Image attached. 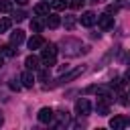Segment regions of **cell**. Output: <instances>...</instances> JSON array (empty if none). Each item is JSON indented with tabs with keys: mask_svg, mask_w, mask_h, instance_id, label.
<instances>
[{
	"mask_svg": "<svg viewBox=\"0 0 130 130\" xmlns=\"http://www.w3.org/2000/svg\"><path fill=\"white\" fill-rule=\"evenodd\" d=\"M41 61L45 65H55V61H57V47L55 45H47L41 51Z\"/></svg>",
	"mask_w": 130,
	"mask_h": 130,
	"instance_id": "1",
	"label": "cell"
},
{
	"mask_svg": "<svg viewBox=\"0 0 130 130\" xmlns=\"http://www.w3.org/2000/svg\"><path fill=\"white\" fill-rule=\"evenodd\" d=\"M98 24H100V28L102 30H110L112 26H114V16H110L108 12H104V14H100L98 16V20H95Z\"/></svg>",
	"mask_w": 130,
	"mask_h": 130,
	"instance_id": "2",
	"label": "cell"
},
{
	"mask_svg": "<svg viewBox=\"0 0 130 130\" xmlns=\"http://www.w3.org/2000/svg\"><path fill=\"white\" fill-rule=\"evenodd\" d=\"M75 112H77L79 116H87V114L91 112V104H89V100H87V98L77 100V104H75Z\"/></svg>",
	"mask_w": 130,
	"mask_h": 130,
	"instance_id": "3",
	"label": "cell"
},
{
	"mask_svg": "<svg viewBox=\"0 0 130 130\" xmlns=\"http://www.w3.org/2000/svg\"><path fill=\"white\" fill-rule=\"evenodd\" d=\"M37 118H39V122H43V124H51L53 118H55V112H53L51 108H41L39 114H37Z\"/></svg>",
	"mask_w": 130,
	"mask_h": 130,
	"instance_id": "4",
	"label": "cell"
},
{
	"mask_svg": "<svg viewBox=\"0 0 130 130\" xmlns=\"http://www.w3.org/2000/svg\"><path fill=\"white\" fill-rule=\"evenodd\" d=\"M128 124H130V118H124V116H114L110 120V128H114V130H122Z\"/></svg>",
	"mask_w": 130,
	"mask_h": 130,
	"instance_id": "5",
	"label": "cell"
},
{
	"mask_svg": "<svg viewBox=\"0 0 130 130\" xmlns=\"http://www.w3.org/2000/svg\"><path fill=\"white\" fill-rule=\"evenodd\" d=\"M41 47H45V39H43L39 32H35V35L28 39V49L35 51V49H41Z\"/></svg>",
	"mask_w": 130,
	"mask_h": 130,
	"instance_id": "6",
	"label": "cell"
},
{
	"mask_svg": "<svg viewBox=\"0 0 130 130\" xmlns=\"http://www.w3.org/2000/svg\"><path fill=\"white\" fill-rule=\"evenodd\" d=\"M95 20H98V16H95L93 12H89V10H87V12H83V14H81V18H79V22H81L83 26H93V24H95Z\"/></svg>",
	"mask_w": 130,
	"mask_h": 130,
	"instance_id": "7",
	"label": "cell"
},
{
	"mask_svg": "<svg viewBox=\"0 0 130 130\" xmlns=\"http://www.w3.org/2000/svg\"><path fill=\"white\" fill-rule=\"evenodd\" d=\"M24 67H26V69H30V71H37V69L41 67V59H39V57H35V55H28V57L24 59Z\"/></svg>",
	"mask_w": 130,
	"mask_h": 130,
	"instance_id": "8",
	"label": "cell"
},
{
	"mask_svg": "<svg viewBox=\"0 0 130 130\" xmlns=\"http://www.w3.org/2000/svg\"><path fill=\"white\" fill-rule=\"evenodd\" d=\"M20 81H22V87H32V85H35V75L30 73V69H26V71L20 75Z\"/></svg>",
	"mask_w": 130,
	"mask_h": 130,
	"instance_id": "9",
	"label": "cell"
},
{
	"mask_svg": "<svg viewBox=\"0 0 130 130\" xmlns=\"http://www.w3.org/2000/svg\"><path fill=\"white\" fill-rule=\"evenodd\" d=\"M24 41V32L20 30V28H16L12 35H10V45H14V47H18L20 43Z\"/></svg>",
	"mask_w": 130,
	"mask_h": 130,
	"instance_id": "10",
	"label": "cell"
},
{
	"mask_svg": "<svg viewBox=\"0 0 130 130\" xmlns=\"http://www.w3.org/2000/svg\"><path fill=\"white\" fill-rule=\"evenodd\" d=\"M32 10H35L37 16H47V14H49V4H47V2H39Z\"/></svg>",
	"mask_w": 130,
	"mask_h": 130,
	"instance_id": "11",
	"label": "cell"
},
{
	"mask_svg": "<svg viewBox=\"0 0 130 130\" xmlns=\"http://www.w3.org/2000/svg\"><path fill=\"white\" fill-rule=\"evenodd\" d=\"M49 28H57L59 24H61V18L57 16V14H47V22H45Z\"/></svg>",
	"mask_w": 130,
	"mask_h": 130,
	"instance_id": "12",
	"label": "cell"
},
{
	"mask_svg": "<svg viewBox=\"0 0 130 130\" xmlns=\"http://www.w3.org/2000/svg\"><path fill=\"white\" fill-rule=\"evenodd\" d=\"M95 110H98V114H100V116H108V112H110L108 102H106V100H100V102H98V106H95Z\"/></svg>",
	"mask_w": 130,
	"mask_h": 130,
	"instance_id": "13",
	"label": "cell"
},
{
	"mask_svg": "<svg viewBox=\"0 0 130 130\" xmlns=\"http://www.w3.org/2000/svg\"><path fill=\"white\" fill-rule=\"evenodd\" d=\"M43 26H45L43 20H39V18H32V20H30V30H32V32H41Z\"/></svg>",
	"mask_w": 130,
	"mask_h": 130,
	"instance_id": "14",
	"label": "cell"
},
{
	"mask_svg": "<svg viewBox=\"0 0 130 130\" xmlns=\"http://www.w3.org/2000/svg\"><path fill=\"white\" fill-rule=\"evenodd\" d=\"M0 53H2L4 57H14V55H16V51H14V45H4Z\"/></svg>",
	"mask_w": 130,
	"mask_h": 130,
	"instance_id": "15",
	"label": "cell"
},
{
	"mask_svg": "<svg viewBox=\"0 0 130 130\" xmlns=\"http://www.w3.org/2000/svg\"><path fill=\"white\" fill-rule=\"evenodd\" d=\"M81 71H83V67H77V69H73L71 73H67V75H63V77H61L59 81H67V79H75V77H77V75H79Z\"/></svg>",
	"mask_w": 130,
	"mask_h": 130,
	"instance_id": "16",
	"label": "cell"
},
{
	"mask_svg": "<svg viewBox=\"0 0 130 130\" xmlns=\"http://www.w3.org/2000/svg\"><path fill=\"white\" fill-rule=\"evenodd\" d=\"M69 6L67 0H53V10H65Z\"/></svg>",
	"mask_w": 130,
	"mask_h": 130,
	"instance_id": "17",
	"label": "cell"
},
{
	"mask_svg": "<svg viewBox=\"0 0 130 130\" xmlns=\"http://www.w3.org/2000/svg\"><path fill=\"white\" fill-rule=\"evenodd\" d=\"M12 10V0H0V12H10Z\"/></svg>",
	"mask_w": 130,
	"mask_h": 130,
	"instance_id": "18",
	"label": "cell"
},
{
	"mask_svg": "<svg viewBox=\"0 0 130 130\" xmlns=\"http://www.w3.org/2000/svg\"><path fill=\"white\" fill-rule=\"evenodd\" d=\"M10 24H12V20H10V18H6V16H4V18H0V32H6V30L10 28Z\"/></svg>",
	"mask_w": 130,
	"mask_h": 130,
	"instance_id": "19",
	"label": "cell"
},
{
	"mask_svg": "<svg viewBox=\"0 0 130 130\" xmlns=\"http://www.w3.org/2000/svg\"><path fill=\"white\" fill-rule=\"evenodd\" d=\"M83 4H85V0H71V2H69V6H71L73 10H79V8H83Z\"/></svg>",
	"mask_w": 130,
	"mask_h": 130,
	"instance_id": "20",
	"label": "cell"
},
{
	"mask_svg": "<svg viewBox=\"0 0 130 130\" xmlns=\"http://www.w3.org/2000/svg\"><path fill=\"white\" fill-rule=\"evenodd\" d=\"M47 77H49V71L47 69H41L39 71V79H47Z\"/></svg>",
	"mask_w": 130,
	"mask_h": 130,
	"instance_id": "21",
	"label": "cell"
},
{
	"mask_svg": "<svg viewBox=\"0 0 130 130\" xmlns=\"http://www.w3.org/2000/svg\"><path fill=\"white\" fill-rule=\"evenodd\" d=\"M10 89H16V91H18V89H20V83H18V81H10Z\"/></svg>",
	"mask_w": 130,
	"mask_h": 130,
	"instance_id": "22",
	"label": "cell"
},
{
	"mask_svg": "<svg viewBox=\"0 0 130 130\" xmlns=\"http://www.w3.org/2000/svg\"><path fill=\"white\" fill-rule=\"evenodd\" d=\"M112 12H118V6H114V4H110V6H108V14H112Z\"/></svg>",
	"mask_w": 130,
	"mask_h": 130,
	"instance_id": "23",
	"label": "cell"
},
{
	"mask_svg": "<svg viewBox=\"0 0 130 130\" xmlns=\"http://www.w3.org/2000/svg\"><path fill=\"white\" fill-rule=\"evenodd\" d=\"M65 26H67V28H73V18H71V16L65 20Z\"/></svg>",
	"mask_w": 130,
	"mask_h": 130,
	"instance_id": "24",
	"label": "cell"
},
{
	"mask_svg": "<svg viewBox=\"0 0 130 130\" xmlns=\"http://www.w3.org/2000/svg\"><path fill=\"white\" fill-rule=\"evenodd\" d=\"M24 16H26L24 12H16V16H14V18H16V20H24Z\"/></svg>",
	"mask_w": 130,
	"mask_h": 130,
	"instance_id": "25",
	"label": "cell"
},
{
	"mask_svg": "<svg viewBox=\"0 0 130 130\" xmlns=\"http://www.w3.org/2000/svg\"><path fill=\"white\" fill-rule=\"evenodd\" d=\"M26 2H28V0H16V4H20V6H24Z\"/></svg>",
	"mask_w": 130,
	"mask_h": 130,
	"instance_id": "26",
	"label": "cell"
},
{
	"mask_svg": "<svg viewBox=\"0 0 130 130\" xmlns=\"http://www.w3.org/2000/svg\"><path fill=\"white\" fill-rule=\"evenodd\" d=\"M2 63H4V55L0 53V65H2Z\"/></svg>",
	"mask_w": 130,
	"mask_h": 130,
	"instance_id": "27",
	"label": "cell"
},
{
	"mask_svg": "<svg viewBox=\"0 0 130 130\" xmlns=\"http://www.w3.org/2000/svg\"><path fill=\"white\" fill-rule=\"evenodd\" d=\"M2 122H4V116H2V112H0V126H2Z\"/></svg>",
	"mask_w": 130,
	"mask_h": 130,
	"instance_id": "28",
	"label": "cell"
},
{
	"mask_svg": "<svg viewBox=\"0 0 130 130\" xmlns=\"http://www.w3.org/2000/svg\"><path fill=\"white\" fill-rule=\"evenodd\" d=\"M126 79H130V69H128V71H126Z\"/></svg>",
	"mask_w": 130,
	"mask_h": 130,
	"instance_id": "29",
	"label": "cell"
}]
</instances>
